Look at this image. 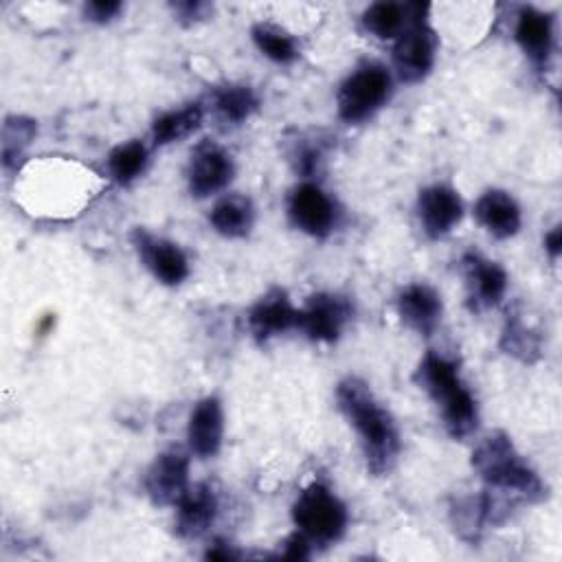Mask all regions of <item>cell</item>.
<instances>
[{"instance_id": "1", "label": "cell", "mask_w": 562, "mask_h": 562, "mask_svg": "<svg viewBox=\"0 0 562 562\" xmlns=\"http://www.w3.org/2000/svg\"><path fill=\"white\" fill-rule=\"evenodd\" d=\"M336 404L358 435L367 470L375 476L389 474L402 450V437L391 411L358 375H347L338 382Z\"/></svg>"}, {"instance_id": "2", "label": "cell", "mask_w": 562, "mask_h": 562, "mask_svg": "<svg viewBox=\"0 0 562 562\" xmlns=\"http://www.w3.org/2000/svg\"><path fill=\"white\" fill-rule=\"evenodd\" d=\"M470 463L485 490L501 498L507 496L512 501L538 503L547 496L544 481L503 430H492L479 439Z\"/></svg>"}, {"instance_id": "3", "label": "cell", "mask_w": 562, "mask_h": 562, "mask_svg": "<svg viewBox=\"0 0 562 562\" xmlns=\"http://www.w3.org/2000/svg\"><path fill=\"white\" fill-rule=\"evenodd\" d=\"M417 386L435 402L443 430L452 439H468L479 428V404L474 393L468 389L459 373V364L435 351L428 349L417 369H415Z\"/></svg>"}, {"instance_id": "4", "label": "cell", "mask_w": 562, "mask_h": 562, "mask_svg": "<svg viewBox=\"0 0 562 562\" xmlns=\"http://www.w3.org/2000/svg\"><path fill=\"white\" fill-rule=\"evenodd\" d=\"M393 94V70L382 61H360L338 86L336 110L347 125L371 121Z\"/></svg>"}, {"instance_id": "5", "label": "cell", "mask_w": 562, "mask_h": 562, "mask_svg": "<svg viewBox=\"0 0 562 562\" xmlns=\"http://www.w3.org/2000/svg\"><path fill=\"white\" fill-rule=\"evenodd\" d=\"M290 514L294 527L312 542V547L338 542L349 525L347 505L327 483L321 481H312L299 492Z\"/></svg>"}, {"instance_id": "6", "label": "cell", "mask_w": 562, "mask_h": 562, "mask_svg": "<svg viewBox=\"0 0 562 562\" xmlns=\"http://www.w3.org/2000/svg\"><path fill=\"white\" fill-rule=\"evenodd\" d=\"M430 4L411 2V20L406 29L393 40V72L404 83L424 81L437 57V35L428 20Z\"/></svg>"}, {"instance_id": "7", "label": "cell", "mask_w": 562, "mask_h": 562, "mask_svg": "<svg viewBox=\"0 0 562 562\" xmlns=\"http://www.w3.org/2000/svg\"><path fill=\"white\" fill-rule=\"evenodd\" d=\"M285 213L296 231L316 239L329 237L340 217L336 200L314 180H301L290 189Z\"/></svg>"}, {"instance_id": "8", "label": "cell", "mask_w": 562, "mask_h": 562, "mask_svg": "<svg viewBox=\"0 0 562 562\" xmlns=\"http://www.w3.org/2000/svg\"><path fill=\"white\" fill-rule=\"evenodd\" d=\"M351 301L336 292H316L301 307L296 329L312 342H336L351 321Z\"/></svg>"}, {"instance_id": "9", "label": "cell", "mask_w": 562, "mask_h": 562, "mask_svg": "<svg viewBox=\"0 0 562 562\" xmlns=\"http://www.w3.org/2000/svg\"><path fill=\"white\" fill-rule=\"evenodd\" d=\"M235 178V160L228 149L213 140H202L187 162V189L193 198L206 200L222 193Z\"/></svg>"}, {"instance_id": "10", "label": "cell", "mask_w": 562, "mask_h": 562, "mask_svg": "<svg viewBox=\"0 0 562 562\" xmlns=\"http://www.w3.org/2000/svg\"><path fill=\"white\" fill-rule=\"evenodd\" d=\"M191 452L178 446L154 457L143 476V487L149 501L158 507H173L191 485Z\"/></svg>"}, {"instance_id": "11", "label": "cell", "mask_w": 562, "mask_h": 562, "mask_svg": "<svg viewBox=\"0 0 562 562\" xmlns=\"http://www.w3.org/2000/svg\"><path fill=\"white\" fill-rule=\"evenodd\" d=\"M130 239L138 255V261L158 283L180 285L189 277V257L176 241L149 233L140 226L132 231Z\"/></svg>"}, {"instance_id": "12", "label": "cell", "mask_w": 562, "mask_h": 562, "mask_svg": "<svg viewBox=\"0 0 562 562\" xmlns=\"http://www.w3.org/2000/svg\"><path fill=\"white\" fill-rule=\"evenodd\" d=\"M459 263L468 303L472 310H490L505 299L509 277L498 261L487 259L481 252L468 250L463 252Z\"/></svg>"}, {"instance_id": "13", "label": "cell", "mask_w": 562, "mask_h": 562, "mask_svg": "<svg viewBox=\"0 0 562 562\" xmlns=\"http://www.w3.org/2000/svg\"><path fill=\"white\" fill-rule=\"evenodd\" d=\"M415 211L424 235L430 239H443L459 226L465 206L454 187L446 182H435L419 191Z\"/></svg>"}, {"instance_id": "14", "label": "cell", "mask_w": 562, "mask_h": 562, "mask_svg": "<svg viewBox=\"0 0 562 562\" xmlns=\"http://www.w3.org/2000/svg\"><path fill=\"white\" fill-rule=\"evenodd\" d=\"M299 307L283 288H272L261 294L248 310L246 323L248 331L257 342H268L290 329H296Z\"/></svg>"}, {"instance_id": "15", "label": "cell", "mask_w": 562, "mask_h": 562, "mask_svg": "<svg viewBox=\"0 0 562 562\" xmlns=\"http://www.w3.org/2000/svg\"><path fill=\"white\" fill-rule=\"evenodd\" d=\"M400 321L419 336H432L443 316L441 294L424 281L404 285L395 296Z\"/></svg>"}, {"instance_id": "16", "label": "cell", "mask_w": 562, "mask_h": 562, "mask_svg": "<svg viewBox=\"0 0 562 562\" xmlns=\"http://www.w3.org/2000/svg\"><path fill=\"white\" fill-rule=\"evenodd\" d=\"M224 443V406L217 395L195 402L187 422V448L198 459H211Z\"/></svg>"}, {"instance_id": "17", "label": "cell", "mask_w": 562, "mask_h": 562, "mask_svg": "<svg viewBox=\"0 0 562 562\" xmlns=\"http://www.w3.org/2000/svg\"><path fill=\"white\" fill-rule=\"evenodd\" d=\"M173 507H176V518H173L176 533L184 540H195V538H202L215 522L220 501L213 485L200 481V483H191Z\"/></svg>"}, {"instance_id": "18", "label": "cell", "mask_w": 562, "mask_h": 562, "mask_svg": "<svg viewBox=\"0 0 562 562\" xmlns=\"http://www.w3.org/2000/svg\"><path fill=\"white\" fill-rule=\"evenodd\" d=\"M514 42L533 66L544 68L551 59L555 42L553 15L529 4L520 7L514 22Z\"/></svg>"}, {"instance_id": "19", "label": "cell", "mask_w": 562, "mask_h": 562, "mask_svg": "<svg viewBox=\"0 0 562 562\" xmlns=\"http://www.w3.org/2000/svg\"><path fill=\"white\" fill-rule=\"evenodd\" d=\"M474 220L494 239H509L522 226V211L516 198L505 189H485L474 202Z\"/></svg>"}, {"instance_id": "20", "label": "cell", "mask_w": 562, "mask_h": 562, "mask_svg": "<svg viewBox=\"0 0 562 562\" xmlns=\"http://www.w3.org/2000/svg\"><path fill=\"white\" fill-rule=\"evenodd\" d=\"M255 217V204L248 195L226 193L211 206L209 224L217 235L226 239H241L250 235Z\"/></svg>"}, {"instance_id": "21", "label": "cell", "mask_w": 562, "mask_h": 562, "mask_svg": "<svg viewBox=\"0 0 562 562\" xmlns=\"http://www.w3.org/2000/svg\"><path fill=\"white\" fill-rule=\"evenodd\" d=\"M259 94L248 83L228 81L211 92V108L215 116L226 125L246 123L259 110Z\"/></svg>"}, {"instance_id": "22", "label": "cell", "mask_w": 562, "mask_h": 562, "mask_svg": "<svg viewBox=\"0 0 562 562\" xmlns=\"http://www.w3.org/2000/svg\"><path fill=\"white\" fill-rule=\"evenodd\" d=\"M204 114H206V110L200 101H191V103H184L182 108H173V110L158 114L151 123L154 145L165 147V145L180 143V140L189 138L191 134H195L202 127Z\"/></svg>"}, {"instance_id": "23", "label": "cell", "mask_w": 562, "mask_h": 562, "mask_svg": "<svg viewBox=\"0 0 562 562\" xmlns=\"http://www.w3.org/2000/svg\"><path fill=\"white\" fill-rule=\"evenodd\" d=\"M411 20V2L380 0L369 4L360 15V26L375 40L393 42Z\"/></svg>"}, {"instance_id": "24", "label": "cell", "mask_w": 562, "mask_h": 562, "mask_svg": "<svg viewBox=\"0 0 562 562\" xmlns=\"http://www.w3.org/2000/svg\"><path fill=\"white\" fill-rule=\"evenodd\" d=\"M147 165H149V149L138 138L114 145L105 158V171L110 180H114L121 187H127L134 180H138L145 173Z\"/></svg>"}, {"instance_id": "25", "label": "cell", "mask_w": 562, "mask_h": 562, "mask_svg": "<svg viewBox=\"0 0 562 562\" xmlns=\"http://www.w3.org/2000/svg\"><path fill=\"white\" fill-rule=\"evenodd\" d=\"M250 37H252V44L255 48L270 61L274 64H281V66H288L292 61L299 59V42L296 37L272 24V22H257L252 29H250Z\"/></svg>"}, {"instance_id": "26", "label": "cell", "mask_w": 562, "mask_h": 562, "mask_svg": "<svg viewBox=\"0 0 562 562\" xmlns=\"http://www.w3.org/2000/svg\"><path fill=\"white\" fill-rule=\"evenodd\" d=\"M501 349L507 356L518 358L520 362H536L540 358L542 338L522 318V314H512V316H507L503 331H501Z\"/></svg>"}, {"instance_id": "27", "label": "cell", "mask_w": 562, "mask_h": 562, "mask_svg": "<svg viewBox=\"0 0 562 562\" xmlns=\"http://www.w3.org/2000/svg\"><path fill=\"white\" fill-rule=\"evenodd\" d=\"M37 123L29 116H7L2 125V167L18 169V158H22L24 149L35 140Z\"/></svg>"}, {"instance_id": "28", "label": "cell", "mask_w": 562, "mask_h": 562, "mask_svg": "<svg viewBox=\"0 0 562 562\" xmlns=\"http://www.w3.org/2000/svg\"><path fill=\"white\" fill-rule=\"evenodd\" d=\"M169 9L173 11V18L184 24V26H193L202 20L209 18V13L213 11V7L209 2H200V0H180V2H171Z\"/></svg>"}, {"instance_id": "29", "label": "cell", "mask_w": 562, "mask_h": 562, "mask_svg": "<svg viewBox=\"0 0 562 562\" xmlns=\"http://www.w3.org/2000/svg\"><path fill=\"white\" fill-rule=\"evenodd\" d=\"M123 11V2L119 0H92L83 4V18L94 24H108Z\"/></svg>"}, {"instance_id": "30", "label": "cell", "mask_w": 562, "mask_h": 562, "mask_svg": "<svg viewBox=\"0 0 562 562\" xmlns=\"http://www.w3.org/2000/svg\"><path fill=\"white\" fill-rule=\"evenodd\" d=\"M279 555L285 560H307L312 555V542L299 529H294L283 540V551Z\"/></svg>"}, {"instance_id": "31", "label": "cell", "mask_w": 562, "mask_h": 562, "mask_svg": "<svg viewBox=\"0 0 562 562\" xmlns=\"http://www.w3.org/2000/svg\"><path fill=\"white\" fill-rule=\"evenodd\" d=\"M206 560H217V562H228V560H239L241 553L226 540H215L213 544H209V549L204 551Z\"/></svg>"}, {"instance_id": "32", "label": "cell", "mask_w": 562, "mask_h": 562, "mask_svg": "<svg viewBox=\"0 0 562 562\" xmlns=\"http://www.w3.org/2000/svg\"><path fill=\"white\" fill-rule=\"evenodd\" d=\"M542 246H544V252H547L551 259H558L560 252H562V228H560V226H553L549 233H544Z\"/></svg>"}]
</instances>
